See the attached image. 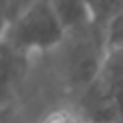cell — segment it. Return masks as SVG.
<instances>
[{
	"mask_svg": "<svg viewBox=\"0 0 123 123\" xmlns=\"http://www.w3.org/2000/svg\"><path fill=\"white\" fill-rule=\"evenodd\" d=\"M56 52L65 85L77 94L83 92L98 79L110 56L104 23L88 21L65 31V37Z\"/></svg>",
	"mask_w": 123,
	"mask_h": 123,
	"instance_id": "cell-1",
	"label": "cell"
},
{
	"mask_svg": "<svg viewBox=\"0 0 123 123\" xmlns=\"http://www.w3.org/2000/svg\"><path fill=\"white\" fill-rule=\"evenodd\" d=\"M65 37V27L62 25L50 0H35L17 19L10 23L4 33V44L33 56L56 50Z\"/></svg>",
	"mask_w": 123,
	"mask_h": 123,
	"instance_id": "cell-2",
	"label": "cell"
},
{
	"mask_svg": "<svg viewBox=\"0 0 123 123\" xmlns=\"http://www.w3.org/2000/svg\"><path fill=\"white\" fill-rule=\"evenodd\" d=\"M31 56L0 44V108H12L27 79Z\"/></svg>",
	"mask_w": 123,
	"mask_h": 123,
	"instance_id": "cell-3",
	"label": "cell"
},
{
	"mask_svg": "<svg viewBox=\"0 0 123 123\" xmlns=\"http://www.w3.org/2000/svg\"><path fill=\"white\" fill-rule=\"evenodd\" d=\"M65 31L94 21L86 0H50Z\"/></svg>",
	"mask_w": 123,
	"mask_h": 123,
	"instance_id": "cell-4",
	"label": "cell"
},
{
	"mask_svg": "<svg viewBox=\"0 0 123 123\" xmlns=\"http://www.w3.org/2000/svg\"><path fill=\"white\" fill-rule=\"evenodd\" d=\"M104 33H106V44L110 54L123 52V12L115 13L104 23Z\"/></svg>",
	"mask_w": 123,
	"mask_h": 123,
	"instance_id": "cell-5",
	"label": "cell"
},
{
	"mask_svg": "<svg viewBox=\"0 0 123 123\" xmlns=\"http://www.w3.org/2000/svg\"><path fill=\"white\" fill-rule=\"evenodd\" d=\"M94 21L106 23L115 13L123 12V0H86Z\"/></svg>",
	"mask_w": 123,
	"mask_h": 123,
	"instance_id": "cell-6",
	"label": "cell"
},
{
	"mask_svg": "<svg viewBox=\"0 0 123 123\" xmlns=\"http://www.w3.org/2000/svg\"><path fill=\"white\" fill-rule=\"evenodd\" d=\"M40 123H88V121L79 111V108L63 106V108H56V110L48 111L40 119Z\"/></svg>",
	"mask_w": 123,
	"mask_h": 123,
	"instance_id": "cell-7",
	"label": "cell"
},
{
	"mask_svg": "<svg viewBox=\"0 0 123 123\" xmlns=\"http://www.w3.org/2000/svg\"><path fill=\"white\" fill-rule=\"evenodd\" d=\"M0 123H17L13 115V108H0Z\"/></svg>",
	"mask_w": 123,
	"mask_h": 123,
	"instance_id": "cell-8",
	"label": "cell"
}]
</instances>
